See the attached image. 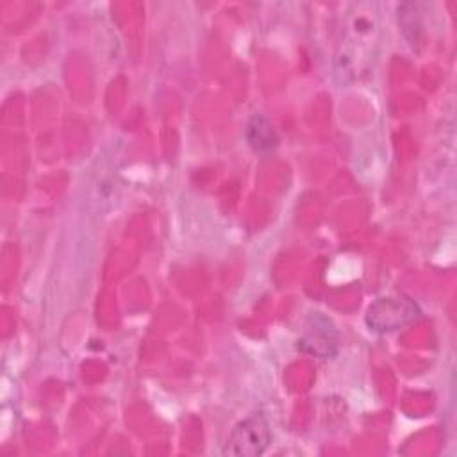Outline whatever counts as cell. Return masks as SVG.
<instances>
[{
    "label": "cell",
    "mask_w": 457,
    "mask_h": 457,
    "mask_svg": "<svg viewBox=\"0 0 457 457\" xmlns=\"http://www.w3.org/2000/svg\"><path fill=\"white\" fill-rule=\"evenodd\" d=\"M270 441V423L262 414H252L234 425L227 437L223 453L234 457H255L268 448Z\"/></svg>",
    "instance_id": "obj_1"
},
{
    "label": "cell",
    "mask_w": 457,
    "mask_h": 457,
    "mask_svg": "<svg viewBox=\"0 0 457 457\" xmlns=\"http://www.w3.org/2000/svg\"><path fill=\"white\" fill-rule=\"evenodd\" d=\"M420 318L418 305L407 296H384L366 311V323L375 332H393Z\"/></svg>",
    "instance_id": "obj_2"
},
{
    "label": "cell",
    "mask_w": 457,
    "mask_h": 457,
    "mask_svg": "<svg viewBox=\"0 0 457 457\" xmlns=\"http://www.w3.org/2000/svg\"><path fill=\"white\" fill-rule=\"evenodd\" d=\"M298 348L318 357L334 355L337 348V332L332 321L321 312L311 314L305 330L298 339Z\"/></svg>",
    "instance_id": "obj_3"
},
{
    "label": "cell",
    "mask_w": 457,
    "mask_h": 457,
    "mask_svg": "<svg viewBox=\"0 0 457 457\" xmlns=\"http://www.w3.org/2000/svg\"><path fill=\"white\" fill-rule=\"evenodd\" d=\"M246 139H248L250 146L255 152H268L278 141L273 125L264 116H261V114L252 116V120L248 121V125H246Z\"/></svg>",
    "instance_id": "obj_4"
}]
</instances>
